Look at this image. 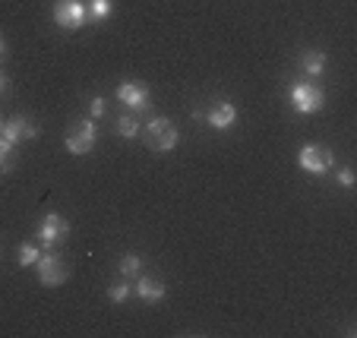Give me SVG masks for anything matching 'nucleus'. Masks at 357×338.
I'll return each mask as SVG.
<instances>
[{"label": "nucleus", "mask_w": 357, "mask_h": 338, "mask_svg": "<svg viewBox=\"0 0 357 338\" xmlns=\"http://www.w3.org/2000/svg\"><path fill=\"white\" fill-rule=\"evenodd\" d=\"M142 139H146V146L152 152L165 155V152H171L177 142H181V133H177V127L168 117H152V121L142 127Z\"/></svg>", "instance_id": "nucleus-1"}, {"label": "nucleus", "mask_w": 357, "mask_h": 338, "mask_svg": "<svg viewBox=\"0 0 357 338\" xmlns=\"http://www.w3.org/2000/svg\"><path fill=\"white\" fill-rule=\"evenodd\" d=\"M288 98H291V108H294L297 114H319V111L326 108V92L310 79L294 82Z\"/></svg>", "instance_id": "nucleus-2"}, {"label": "nucleus", "mask_w": 357, "mask_h": 338, "mask_svg": "<svg viewBox=\"0 0 357 338\" xmlns=\"http://www.w3.org/2000/svg\"><path fill=\"white\" fill-rule=\"evenodd\" d=\"M67 234H70V222L63 215H57V212H47L38 222V228H35V240L41 244V250H54V244L67 240Z\"/></svg>", "instance_id": "nucleus-3"}, {"label": "nucleus", "mask_w": 357, "mask_h": 338, "mask_svg": "<svg viewBox=\"0 0 357 338\" xmlns=\"http://www.w3.org/2000/svg\"><path fill=\"white\" fill-rule=\"evenodd\" d=\"M297 164H301L307 174H317V177L319 174H329L332 164H335V152L307 142V146H301V152H297Z\"/></svg>", "instance_id": "nucleus-4"}, {"label": "nucleus", "mask_w": 357, "mask_h": 338, "mask_svg": "<svg viewBox=\"0 0 357 338\" xmlns=\"http://www.w3.org/2000/svg\"><path fill=\"white\" fill-rule=\"evenodd\" d=\"M95 136H98V130H95L92 117L73 123V127L67 130V136H63V142H67V152H70V155H89V152L95 149Z\"/></svg>", "instance_id": "nucleus-5"}, {"label": "nucleus", "mask_w": 357, "mask_h": 338, "mask_svg": "<svg viewBox=\"0 0 357 338\" xmlns=\"http://www.w3.org/2000/svg\"><path fill=\"white\" fill-rule=\"evenodd\" d=\"M35 272H38V282L45 284V288H61V284L67 282V266H63V259L57 256L54 250H41L38 263H35Z\"/></svg>", "instance_id": "nucleus-6"}, {"label": "nucleus", "mask_w": 357, "mask_h": 338, "mask_svg": "<svg viewBox=\"0 0 357 338\" xmlns=\"http://www.w3.org/2000/svg\"><path fill=\"white\" fill-rule=\"evenodd\" d=\"M89 20L86 13V0H57L54 3V22L61 29H67V32H73V29H82Z\"/></svg>", "instance_id": "nucleus-7"}, {"label": "nucleus", "mask_w": 357, "mask_h": 338, "mask_svg": "<svg viewBox=\"0 0 357 338\" xmlns=\"http://www.w3.org/2000/svg\"><path fill=\"white\" fill-rule=\"evenodd\" d=\"M117 102L127 105L130 111H146L149 102H152V95H149V86L127 79V82H121V86H117Z\"/></svg>", "instance_id": "nucleus-8"}, {"label": "nucleus", "mask_w": 357, "mask_h": 338, "mask_svg": "<svg viewBox=\"0 0 357 338\" xmlns=\"http://www.w3.org/2000/svg\"><path fill=\"white\" fill-rule=\"evenodd\" d=\"M0 136L7 142H13V146H20L22 139H35L38 127H35L32 121H26V117H10V121H3V127H0Z\"/></svg>", "instance_id": "nucleus-9"}, {"label": "nucleus", "mask_w": 357, "mask_h": 338, "mask_svg": "<svg viewBox=\"0 0 357 338\" xmlns=\"http://www.w3.org/2000/svg\"><path fill=\"white\" fill-rule=\"evenodd\" d=\"M136 298L146 304H158L165 298V282L152 275H136Z\"/></svg>", "instance_id": "nucleus-10"}, {"label": "nucleus", "mask_w": 357, "mask_h": 338, "mask_svg": "<svg viewBox=\"0 0 357 338\" xmlns=\"http://www.w3.org/2000/svg\"><path fill=\"white\" fill-rule=\"evenodd\" d=\"M234 123H237V108L231 102H218L215 108L209 111V127L218 130V133H222V130H231Z\"/></svg>", "instance_id": "nucleus-11"}, {"label": "nucleus", "mask_w": 357, "mask_h": 338, "mask_svg": "<svg viewBox=\"0 0 357 338\" xmlns=\"http://www.w3.org/2000/svg\"><path fill=\"white\" fill-rule=\"evenodd\" d=\"M301 70L307 76H323L326 70V54L323 51H307V54L301 57Z\"/></svg>", "instance_id": "nucleus-12"}, {"label": "nucleus", "mask_w": 357, "mask_h": 338, "mask_svg": "<svg viewBox=\"0 0 357 338\" xmlns=\"http://www.w3.org/2000/svg\"><path fill=\"white\" fill-rule=\"evenodd\" d=\"M111 10H114V3L111 0H89L86 3V13L92 22H105L111 16Z\"/></svg>", "instance_id": "nucleus-13"}, {"label": "nucleus", "mask_w": 357, "mask_h": 338, "mask_svg": "<svg viewBox=\"0 0 357 338\" xmlns=\"http://www.w3.org/2000/svg\"><path fill=\"white\" fill-rule=\"evenodd\" d=\"M117 136H121V139H136V136L142 133V127H139V121H136L133 114H123L121 121H117Z\"/></svg>", "instance_id": "nucleus-14"}, {"label": "nucleus", "mask_w": 357, "mask_h": 338, "mask_svg": "<svg viewBox=\"0 0 357 338\" xmlns=\"http://www.w3.org/2000/svg\"><path fill=\"white\" fill-rule=\"evenodd\" d=\"M41 256V250L35 244H20V253H16V263L22 266V269H29V266H35Z\"/></svg>", "instance_id": "nucleus-15"}, {"label": "nucleus", "mask_w": 357, "mask_h": 338, "mask_svg": "<svg viewBox=\"0 0 357 338\" xmlns=\"http://www.w3.org/2000/svg\"><path fill=\"white\" fill-rule=\"evenodd\" d=\"M139 269H142V256H139V253H127V256L121 259V275L123 278H136V275H139Z\"/></svg>", "instance_id": "nucleus-16"}, {"label": "nucleus", "mask_w": 357, "mask_h": 338, "mask_svg": "<svg viewBox=\"0 0 357 338\" xmlns=\"http://www.w3.org/2000/svg\"><path fill=\"white\" fill-rule=\"evenodd\" d=\"M13 142H7L3 136H0V174H7L10 171V155H13Z\"/></svg>", "instance_id": "nucleus-17"}, {"label": "nucleus", "mask_w": 357, "mask_h": 338, "mask_svg": "<svg viewBox=\"0 0 357 338\" xmlns=\"http://www.w3.org/2000/svg\"><path fill=\"white\" fill-rule=\"evenodd\" d=\"M108 298L114 300V304H123V300L130 298V282H117L108 288Z\"/></svg>", "instance_id": "nucleus-18"}, {"label": "nucleus", "mask_w": 357, "mask_h": 338, "mask_svg": "<svg viewBox=\"0 0 357 338\" xmlns=\"http://www.w3.org/2000/svg\"><path fill=\"white\" fill-rule=\"evenodd\" d=\"M105 111H108V102L95 95L92 102H89V117H92V121H98V117H105Z\"/></svg>", "instance_id": "nucleus-19"}, {"label": "nucleus", "mask_w": 357, "mask_h": 338, "mask_svg": "<svg viewBox=\"0 0 357 338\" xmlns=\"http://www.w3.org/2000/svg\"><path fill=\"white\" fill-rule=\"evenodd\" d=\"M335 180L342 183V187L351 190V187L357 183V177H354V171H351V168H338V171H335Z\"/></svg>", "instance_id": "nucleus-20"}, {"label": "nucleus", "mask_w": 357, "mask_h": 338, "mask_svg": "<svg viewBox=\"0 0 357 338\" xmlns=\"http://www.w3.org/2000/svg\"><path fill=\"white\" fill-rule=\"evenodd\" d=\"M7 57V45H3V38H0V61Z\"/></svg>", "instance_id": "nucleus-21"}, {"label": "nucleus", "mask_w": 357, "mask_h": 338, "mask_svg": "<svg viewBox=\"0 0 357 338\" xmlns=\"http://www.w3.org/2000/svg\"><path fill=\"white\" fill-rule=\"evenodd\" d=\"M7 86H10V82H7V76L0 73V92H3V89H7Z\"/></svg>", "instance_id": "nucleus-22"}, {"label": "nucleus", "mask_w": 357, "mask_h": 338, "mask_svg": "<svg viewBox=\"0 0 357 338\" xmlns=\"http://www.w3.org/2000/svg\"><path fill=\"white\" fill-rule=\"evenodd\" d=\"M0 127H3V121H0Z\"/></svg>", "instance_id": "nucleus-23"}]
</instances>
